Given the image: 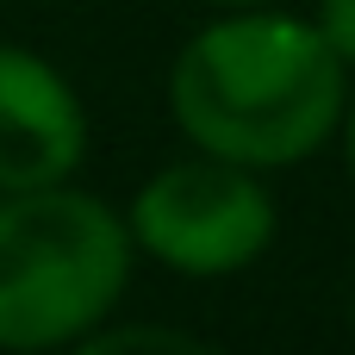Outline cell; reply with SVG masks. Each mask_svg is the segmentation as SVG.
Listing matches in <instances>:
<instances>
[{
	"label": "cell",
	"instance_id": "obj_9",
	"mask_svg": "<svg viewBox=\"0 0 355 355\" xmlns=\"http://www.w3.org/2000/svg\"><path fill=\"white\" fill-rule=\"evenodd\" d=\"M349 331H355V293H349Z\"/></svg>",
	"mask_w": 355,
	"mask_h": 355
},
{
	"label": "cell",
	"instance_id": "obj_3",
	"mask_svg": "<svg viewBox=\"0 0 355 355\" xmlns=\"http://www.w3.org/2000/svg\"><path fill=\"white\" fill-rule=\"evenodd\" d=\"M275 193L262 168L225 162V156H175L125 206V231L137 256L162 262L181 281H231L256 268L275 243Z\"/></svg>",
	"mask_w": 355,
	"mask_h": 355
},
{
	"label": "cell",
	"instance_id": "obj_4",
	"mask_svg": "<svg viewBox=\"0 0 355 355\" xmlns=\"http://www.w3.org/2000/svg\"><path fill=\"white\" fill-rule=\"evenodd\" d=\"M87 156V106L75 81L25 50L0 44V193L75 181Z\"/></svg>",
	"mask_w": 355,
	"mask_h": 355
},
{
	"label": "cell",
	"instance_id": "obj_5",
	"mask_svg": "<svg viewBox=\"0 0 355 355\" xmlns=\"http://www.w3.org/2000/svg\"><path fill=\"white\" fill-rule=\"evenodd\" d=\"M131 349H156V355H206V337L181 331V324H125L119 312L81 337V355H131Z\"/></svg>",
	"mask_w": 355,
	"mask_h": 355
},
{
	"label": "cell",
	"instance_id": "obj_1",
	"mask_svg": "<svg viewBox=\"0 0 355 355\" xmlns=\"http://www.w3.org/2000/svg\"><path fill=\"white\" fill-rule=\"evenodd\" d=\"M349 62L324 31L281 6H225L168 62V112L206 156L243 168H300L349 106Z\"/></svg>",
	"mask_w": 355,
	"mask_h": 355
},
{
	"label": "cell",
	"instance_id": "obj_6",
	"mask_svg": "<svg viewBox=\"0 0 355 355\" xmlns=\"http://www.w3.org/2000/svg\"><path fill=\"white\" fill-rule=\"evenodd\" d=\"M312 25L324 31V44L349 62V75H355V0H318Z\"/></svg>",
	"mask_w": 355,
	"mask_h": 355
},
{
	"label": "cell",
	"instance_id": "obj_2",
	"mask_svg": "<svg viewBox=\"0 0 355 355\" xmlns=\"http://www.w3.org/2000/svg\"><path fill=\"white\" fill-rule=\"evenodd\" d=\"M131 262L125 212L100 193L75 181L0 193V349H81V337L119 312Z\"/></svg>",
	"mask_w": 355,
	"mask_h": 355
},
{
	"label": "cell",
	"instance_id": "obj_7",
	"mask_svg": "<svg viewBox=\"0 0 355 355\" xmlns=\"http://www.w3.org/2000/svg\"><path fill=\"white\" fill-rule=\"evenodd\" d=\"M337 137H343V162H349V181H355V87H349V106H343V125H337Z\"/></svg>",
	"mask_w": 355,
	"mask_h": 355
},
{
	"label": "cell",
	"instance_id": "obj_8",
	"mask_svg": "<svg viewBox=\"0 0 355 355\" xmlns=\"http://www.w3.org/2000/svg\"><path fill=\"white\" fill-rule=\"evenodd\" d=\"M212 6H275V0H212Z\"/></svg>",
	"mask_w": 355,
	"mask_h": 355
}]
</instances>
